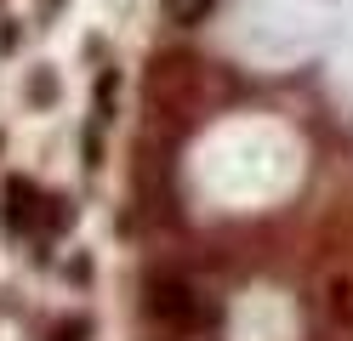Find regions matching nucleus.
Wrapping results in <instances>:
<instances>
[{
  "label": "nucleus",
  "instance_id": "nucleus-2",
  "mask_svg": "<svg viewBox=\"0 0 353 341\" xmlns=\"http://www.w3.org/2000/svg\"><path fill=\"white\" fill-rule=\"evenodd\" d=\"M34 182H23V176H12L6 182V205H0V216H6V227H17V234H23V227L34 222Z\"/></svg>",
  "mask_w": 353,
  "mask_h": 341
},
{
  "label": "nucleus",
  "instance_id": "nucleus-4",
  "mask_svg": "<svg viewBox=\"0 0 353 341\" xmlns=\"http://www.w3.org/2000/svg\"><path fill=\"white\" fill-rule=\"evenodd\" d=\"M85 335V318H63L57 324V341H80Z\"/></svg>",
  "mask_w": 353,
  "mask_h": 341
},
{
  "label": "nucleus",
  "instance_id": "nucleus-5",
  "mask_svg": "<svg viewBox=\"0 0 353 341\" xmlns=\"http://www.w3.org/2000/svg\"><path fill=\"white\" fill-rule=\"evenodd\" d=\"M52 6H63V0H52Z\"/></svg>",
  "mask_w": 353,
  "mask_h": 341
},
{
  "label": "nucleus",
  "instance_id": "nucleus-3",
  "mask_svg": "<svg viewBox=\"0 0 353 341\" xmlns=\"http://www.w3.org/2000/svg\"><path fill=\"white\" fill-rule=\"evenodd\" d=\"M165 12H171V23H200L211 12V0H165Z\"/></svg>",
  "mask_w": 353,
  "mask_h": 341
},
{
  "label": "nucleus",
  "instance_id": "nucleus-1",
  "mask_svg": "<svg viewBox=\"0 0 353 341\" xmlns=\"http://www.w3.org/2000/svg\"><path fill=\"white\" fill-rule=\"evenodd\" d=\"M148 313L160 318V324H171V330H188V324H200V296H194L183 279H154L148 285Z\"/></svg>",
  "mask_w": 353,
  "mask_h": 341
}]
</instances>
